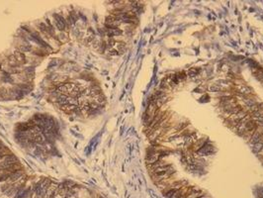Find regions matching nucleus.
Here are the masks:
<instances>
[{"instance_id": "obj_1", "label": "nucleus", "mask_w": 263, "mask_h": 198, "mask_svg": "<svg viewBox=\"0 0 263 198\" xmlns=\"http://www.w3.org/2000/svg\"><path fill=\"white\" fill-rule=\"evenodd\" d=\"M221 104H222L224 110L226 112V111H229L230 109H232V108H235V107L238 106V102H236L235 98H233V97L224 96L222 98Z\"/></svg>"}, {"instance_id": "obj_2", "label": "nucleus", "mask_w": 263, "mask_h": 198, "mask_svg": "<svg viewBox=\"0 0 263 198\" xmlns=\"http://www.w3.org/2000/svg\"><path fill=\"white\" fill-rule=\"evenodd\" d=\"M54 19H56V24H57V27L60 29V30H64L66 27V21H64V19L61 17V16L56 14L54 15Z\"/></svg>"}, {"instance_id": "obj_3", "label": "nucleus", "mask_w": 263, "mask_h": 198, "mask_svg": "<svg viewBox=\"0 0 263 198\" xmlns=\"http://www.w3.org/2000/svg\"><path fill=\"white\" fill-rule=\"evenodd\" d=\"M258 155H259V157H260V158H261V157H263V148L261 149L260 151L258 152Z\"/></svg>"}]
</instances>
